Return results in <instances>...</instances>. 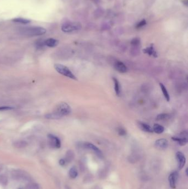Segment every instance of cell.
Wrapping results in <instances>:
<instances>
[{
  "mask_svg": "<svg viewBox=\"0 0 188 189\" xmlns=\"http://www.w3.org/2000/svg\"><path fill=\"white\" fill-rule=\"evenodd\" d=\"M71 107L66 102L58 104L54 108V111L48 113L45 117L49 119H58L69 115L71 113Z\"/></svg>",
  "mask_w": 188,
  "mask_h": 189,
  "instance_id": "1",
  "label": "cell"
},
{
  "mask_svg": "<svg viewBox=\"0 0 188 189\" xmlns=\"http://www.w3.org/2000/svg\"><path fill=\"white\" fill-rule=\"evenodd\" d=\"M46 31L41 27H30L23 28L20 29V33L23 35L27 37L40 36L44 34Z\"/></svg>",
  "mask_w": 188,
  "mask_h": 189,
  "instance_id": "2",
  "label": "cell"
},
{
  "mask_svg": "<svg viewBox=\"0 0 188 189\" xmlns=\"http://www.w3.org/2000/svg\"><path fill=\"white\" fill-rule=\"evenodd\" d=\"M54 68L56 71L60 74L61 75L67 77L69 78L76 80L77 78L76 76L65 65H61L60 64H56L54 65Z\"/></svg>",
  "mask_w": 188,
  "mask_h": 189,
  "instance_id": "3",
  "label": "cell"
},
{
  "mask_svg": "<svg viewBox=\"0 0 188 189\" xmlns=\"http://www.w3.org/2000/svg\"><path fill=\"white\" fill-rule=\"evenodd\" d=\"M81 28V25L77 22H67L64 23L61 27L62 31L65 33L72 32L78 31Z\"/></svg>",
  "mask_w": 188,
  "mask_h": 189,
  "instance_id": "4",
  "label": "cell"
},
{
  "mask_svg": "<svg viewBox=\"0 0 188 189\" xmlns=\"http://www.w3.org/2000/svg\"><path fill=\"white\" fill-rule=\"evenodd\" d=\"M80 146L86 149H88L93 151L98 157L100 158H102L103 157V155L102 151L93 144L91 143L90 142H83L80 143Z\"/></svg>",
  "mask_w": 188,
  "mask_h": 189,
  "instance_id": "5",
  "label": "cell"
},
{
  "mask_svg": "<svg viewBox=\"0 0 188 189\" xmlns=\"http://www.w3.org/2000/svg\"><path fill=\"white\" fill-rule=\"evenodd\" d=\"M48 141L49 146L52 148L58 149L61 147V144L60 139L52 134H48Z\"/></svg>",
  "mask_w": 188,
  "mask_h": 189,
  "instance_id": "6",
  "label": "cell"
},
{
  "mask_svg": "<svg viewBox=\"0 0 188 189\" xmlns=\"http://www.w3.org/2000/svg\"><path fill=\"white\" fill-rule=\"evenodd\" d=\"M176 159L178 163V167L179 170H182L186 163V158L181 151H177L176 153Z\"/></svg>",
  "mask_w": 188,
  "mask_h": 189,
  "instance_id": "7",
  "label": "cell"
},
{
  "mask_svg": "<svg viewBox=\"0 0 188 189\" xmlns=\"http://www.w3.org/2000/svg\"><path fill=\"white\" fill-rule=\"evenodd\" d=\"M179 174L177 171H173L168 177L169 186L172 189H174L176 188V185L178 179Z\"/></svg>",
  "mask_w": 188,
  "mask_h": 189,
  "instance_id": "8",
  "label": "cell"
},
{
  "mask_svg": "<svg viewBox=\"0 0 188 189\" xmlns=\"http://www.w3.org/2000/svg\"><path fill=\"white\" fill-rule=\"evenodd\" d=\"M155 147L159 149H166L168 147V141L164 139V138H161L157 140L155 143Z\"/></svg>",
  "mask_w": 188,
  "mask_h": 189,
  "instance_id": "9",
  "label": "cell"
},
{
  "mask_svg": "<svg viewBox=\"0 0 188 189\" xmlns=\"http://www.w3.org/2000/svg\"><path fill=\"white\" fill-rule=\"evenodd\" d=\"M114 69L120 73H125L128 72V68L125 64L120 61H116L114 64Z\"/></svg>",
  "mask_w": 188,
  "mask_h": 189,
  "instance_id": "10",
  "label": "cell"
},
{
  "mask_svg": "<svg viewBox=\"0 0 188 189\" xmlns=\"http://www.w3.org/2000/svg\"><path fill=\"white\" fill-rule=\"evenodd\" d=\"M137 126L139 127V128L141 130L147 132V133H153V129L149 125V124H146L145 123H143V122H137Z\"/></svg>",
  "mask_w": 188,
  "mask_h": 189,
  "instance_id": "11",
  "label": "cell"
},
{
  "mask_svg": "<svg viewBox=\"0 0 188 189\" xmlns=\"http://www.w3.org/2000/svg\"><path fill=\"white\" fill-rule=\"evenodd\" d=\"M143 52L149 55V56H152L155 58L157 57V53L152 44L149 46V47H147L146 48L144 49L143 50Z\"/></svg>",
  "mask_w": 188,
  "mask_h": 189,
  "instance_id": "12",
  "label": "cell"
},
{
  "mask_svg": "<svg viewBox=\"0 0 188 189\" xmlns=\"http://www.w3.org/2000/svg\"><path fill=\"white\" fill-rule=\"evenodd\" d=\"M172 139L176 142H177L178 144L181 146H184L188 143V138L187 137H182V136H178V137H172Z\"/></svg>",
  "mask_w": 188,
  "mask_h": 189,
  "instance_id": "13",
  "label": "cell"
},
{
  "mask_svg": "<svg viewBox=\"0 0 188 189\" xmlns=\"http://www.w3.org/2000/svg\"><path fill=\"white\" fill-rule=\"evenodd\" d=\"M45 46H47L48 47L50 48H54L56 46H58V41L56 39L54 38H49L45 40L44 42Z\"/></svg>",
  "mask_w": 188,
  "mask_h": 189,
  "instance_id": "14",
  "label": "cell"
},
{
  "mask_svg": "<svg viewBox=\"0 0 188 189\" xmlns=\"http://www.w3.org/2000/svg\"><path fill=\"white\" fill-rule=\"evenodd\" d=\"M113 80L114 83V89L115 92L117 96H120L121 94V90H120V85L118 81V80L115 78H113Z\"/></svg>",
  "mask_w": 188,
  "mask_h": 189,
  "instance_id": "15",
  "label": "cell"
},
{
  "mask_svg": "<svg viewBox=\"0 0 188 189\" xmlns=\"http://www.w3.org/2000/svg\"><path fill=\"white\" fill-rule=\"evenodd\" d=\"M28 145V143L24 141H17L13 143V146L17 148H24Z\"/></svg>",
  "mask_w": 188,
  "mask_h": 189,
  "instance_id": "16",
  "label": "cell"
},
{
  "mask_svg": "<svg viewBox=\"0 0 188 189\" xmlns=\"http://www.w3.org/2000/svg\"><path fill=\"white\" fill-rule=\"evenodd\" d=\"M153 131L157 134H161L164 131V128L160 124L155 123L152 128Z\"/></svg>",
  "mask_w": 188,
  "mask_h": 189,
  "instance_id": "17",
  "label": "cell"
},
{
  "mask_svg": "<svg viewBox=\"0 0 188 189\" xmlns=\"http://www.w3.org/2000/svg\"><path fill=\"white\" fill-rule=\"evenodd\" d=\"M159 86H160L161 89L162 90L164 98H166V100L167 101H169V100H170V96H169L168 92L167 91V89L166 88V87L164 86V85H163L162 83H160L159 84Z\"/></svg>",
  "mask_w": 188,
  "mask_h": 189,
  "instance_id": "18",
  "label": "cell"
},
{
  "mask_svg": "<svg viewBox=\"0 0 188 189\" xmlns=\"http://www.w3.org/2000/svg\"><path fill=\"white\" fill-rule=\"evenodd\" d=\"M170 117V115L168 113H161L157 116L156 119L157 121H166L168 120Z\"/></svg>",
  "mask_w": 188,
  "mask_h": 189,
  "instance_id": "19",
  "label": "cell"
},
{
  "mask_svg": "<svg viewBox=\"0 0 188 189\" xmlns=\"http://www.w3.org/2000/svg\"><path fill=\"white\" fill-rule=\"evenodd\" d=\"M74 158V153L71 150H69L67 151L66 157H65V161L67 163H70L73 159Z\"/></svg>",
  "mask_w": 188,
  "mask_h": 189,
  "instance_id": "20",
  "label": "cell"
},
{
  "mask_svg": "<svg viewBox=\"0 0 188 189\" xmlns=\"http://www.w3.org/2000/svg\"><path fill=\"white\" fill-rule=\"evenodd\" d=\"M69 175L72 179H75L78 175V171L75 166H73L70 169Z\"/></svg>",
  "mask_w": 188,
  "mask_h": 189,
  "instance_id": "21",
  "label": "cell"
},
{
  "mask_svg": "<svg viewBox=\"0 0 188 189\" xmlns=\"http://www.w3.org/2000/svg\"><path fill=\"white\" fill-rule=\"evenodd\" d=\"M12 21L15 23H18L23 24V25H27V24L31 23L30 20H26V19L22 18H16L14 19H13Z\"/></svg>",
  "mask_w": 188,
  "mask_h": 189,
  "instance_id": "22",
  "label": "cell"
},
{
  "mask_svg": "<svg viewBox=\"0 0 188 189\" xmlns=\"http://www.w3.org/2000/svg\"><path fill=\"white\" fill-rule=\"evenodd\" d=\"M131 44L132 46L137 48L140 44V40L139 38H134L131 42Z\"/></svg>",
  "mask_w": 188,
  "mask_h": 189,
  "instance_id": "23",
  "label": "cell"
},
{
  "mask_svg": "<svg viewBox=\"0 0 188 189\" xmlns=\"http://www.w3.org/2000/svg\"><path fill=\"white\" fill-rule=\"evenodd\" d=\"M117 133H118L119 135H120L121 136H125L126 134V133H127L126 130H125L123 127H119L117 128Z\"/></svg>",
  "mask_w": 188,
  "mask_h": 189,
  "instance_id": "24",
  "label": "cell"
},
{
  "mask_svg": "<svg viewBox=\"0 0 188 189\" xmlns=\"http://www.w3.org/2000/svg\"><path fill=\"white\" fill-rule=\"evenodd\" d=\"M44 41H43L41 40H39L38 41H37L36 42V46L38 48H43L44 46H45V44H44Z\"/></svg>",
  "mask_w": 188,
  "mask_h": 189,
  "instance_id": "25",
  "label": "cell"
},
{
  "mask_svg": "<svg viewBox=\"0 0 188 189\" xmlns=\"http://www.w3.org/2000/svg\"><path fill=\"white\" fill-rule=\"evenodd\" d=\"M7 183V179L5 176H0V183L3 185H6Z\"/></svg>",
  "mask_w": 188,
  "mask_h": 189,
  "instance_id": "26",
  "label": "cell"
},
{
  "mask_svg": "<svg viewBox=\"0 0 188 189\" xmlns=\"http://www.w3.org/2000/svg\"><path fill=\"white\" fill-rule=\"evenodd\" d=\"M14 108L12 107H8V106H3V107H0V111H8V110H12Z\"/></svg>",
  "mask_w": 188,
  "mask_h": 189,
  "instance_id": "27",
  "label": "cell"
},
{
  "mask_svg": "<svg viewBox=\"0 0 188 189\" xmlns=\"http://www.w3.org/2000/svg\"><path fill=\"white\" fill-rule=\"evenodd\" d=\"M146 20H143L141 22H140L137 25V28H141L143 26H144L146 25Z\"/></svg>",
  "mask_w": 188,
  "mask_h": 189,
  "instance_id": "28",
  "label": "cell"
},
{
  "mask_svg": "<svg viewBox=\"0 0 188 189\" xmlns=\"http://www.w3.org/2000/svg\"><path fill=\"white\" fill-rule=\"evenodd\" d=\"M66 161H65V160L64 159H60V161H59V164H60V165H62V166L64 165L65 164H66Z\"/></svg>",
  "mask_w": 188,
  "mask_h": 189,
  "instance_id": "29",
  "label": "cell"
},
{
  "mask_svg": "<svg viewBox=\"0 0 188 189\" xmlns=\"http://www.w3.org/2000/svg\"><path fill=\"white\" fill-rule=\"evenodd\" d=\"M185 172H186V174H187V175L188 176V169H186V171H185Z\"/></svg>",
  "mask_w": 188,
  "mask_h": 189,
  "instance_id": "30",
  "label": "cell"
}]
</instances>
